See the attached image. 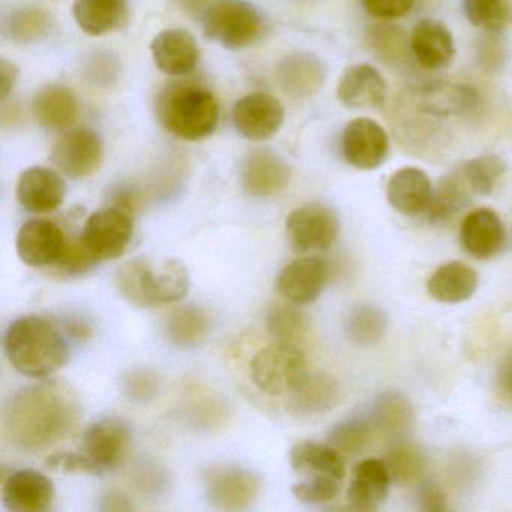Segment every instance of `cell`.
<instances>
[{
  "mask_svg": "<svg viewBox=\"0 0 512 512\" xmlns=\"http://www.w3.org/2000/svg\"><path fill=\"white\" fill-rule=\"evenodd\" d=\"M80 415L79 398L65 383L25 386L5 407V436L19 451H46L74 430Z\"/></svg>",
  "mask_w": 512,
  "mask_h": 512,
  "instance_id": "6da1fadb",
  "label": "cell"
},
{
  "mask_svg": "<svg viewBox=\"0 0 512 512\" xmlns=\"http://www.w3.org/2000/svg\"><path fill=\"white\" fill-rule=\"evenodd\" d=\"M8 361L20 374L44 379L61 370L70 358L67 340L58 326L44 317H19L5 332Z\"/></svg>",
  "mask_w": 512,
  "mask_h": 512,
  "instance_id": "7a4b0ae2",
  "label": "cell"
},
{
  "mask_svg": "<svg viewBox=\"0 0 512 512\" xmlns=\"http://www.w3.org/2000/svg\"><path fill=\"white\" fill-rule=\"evenodd\" d=\"M158 121L178 139L200 142L212 136L220 121V107L208 89L191 83H172L155 103Z\"/></svg>",
  "mask_w": 512,
  "mask_h": 512,
  "instance_id": "3957f363",
  "label": "cell"
},
{
  "mask_svg": "<svg viewBox=\"0 0 512 512\" xmlns=\"http://www.w3.org/2000/svg\"><path fill=\"white\" fill-rule=\"evenodd\" d=\"M119 293L137 307L175 304L190 290V275L176 259L154 265L148 259H134L119 268L115 278Z\"/></svg>",
  "mask_w": 512,
  "mask_h": 512,
  "instance_id": "277c9868",
  "label": "cell"
},
{
  "mask_svg": "<svg viewBox=\"0 0 512 512\" xmlns=\"http://www.w3.org/2000/svg\"><path fill=\"white\" fill-rule=\"evenodd\" d=\"M250 376L254 385L266 395L295 392L310 376L307 358L292 343L269 344L251 359Z\"/></svg>",
  "mask_w": 512,
  "mask_h": 512,
  "instance_id": "5b68a950",
  "label": "cell"
},
{
  "mask_svg": "<svg viewBox=\"0 0 512 512\" xmlns=\"http://www.w3.org/2000/svg\"><path fill=\"white\" fill-rule=\"evenodd\" d=\"M200 17L206 38L227 50L245 49L262 34V17L245 0H214Z\"/></svg>",
  "mask_w": 512,
  "mask_h": 512,
  "instance_id": "8992f818",
  "label": "cell"
},
{
  "mask_svg": "<svg viewBox=\"0 0 512 512\" xmlns=\"http://www.w3.org/2000/svg\"><path fill=\"white\" fill-rule=\"evenodd\" d=\"M133 232L131 212L119 206H109L89 215L80 239L98 262H104L118 259L127 251Z\"/></svg>",
  "mask_w": 512,
  "mask_h": 512,
  "instance_id": "52a82bcc",
  "label": "cell"
},
{
  "mask_svg": "<svg viewBox=\"0 0 512 512\" xmlns=\"http://www.w3.org/2000/svg\"><path fill=\"white\" fill-rule=\"evenodd\" d=\"M286 233L295 253L326 251L337 241L340 221L328 206L307 203L287 217Z\"/></svg>",
  "mask_w": 512,
  "mask_h": 512,
  "instance_id": "ba28073f",
  "label": "cell"
},
{
  "mask_svg": "<svg viewBox=\"0 0 512 512\" xmlns=\"http://www.w3.org/2000/svg\"><path fill=\"white\" fill-rule=\"evenodd\" d=\"M70 235L55 221L35 218L26 221L17 233L16 248L20 260L31 268H52L61 263Z\"/></svg>",
  "mask_w": 512,
  "mask_h": 512,
  "instance_id": "9c48e42d",
  "label": "cell"
},
{
  "mask_svg": "<svg viewBox=\"0 0 512 512\" xmlns=\"http://www.w3.org/2000/svg\"><path fill=\"white\" fill-rule=\"evenodd\" d=\"M50 158L68 178H88L94 175L103 163V139L91 128H74L53 145Z\"/></svg>",
  "mask_w": 512,
  "mask_h": 512,
  "instance_id": "30bf717a",
  "label": "cell"
},
{
  "mask_svg": "<svg viewBox=\"0 0 512 512\" xmlns=\"http://www.w3.org/2000/svg\"><path fill=\"white\" fill-rule=\"evenodd\" d=\"M340 149L349 166L359 170H374L388 158V133L374 119L356 118L344 127Z\"/></svg>",
  "mask_w": 512,
  "mask_h": 512,
  "instance_id": "8fae6325",
  "label": "cell"
},
{
  "mask_svg": "<svg viewBox=\"0 0 512 512\" xmlns=\"http://www.w3.org/2000/svg\"><path fill=\"white\" fill-rule=\"evenodd\" d=\"M284 106L269 94L245 95L233 107V125L244 139L263 142L271 139L283 127Z\"/></svg>",
  "mask_w": 512,
  "mask_h": 512,
  "instance_id": "7c38bea8",
  "label": "cell"
},
{
  "mask_svg": "<svg viewBox=\"0 0 512 512\" xmlns=\"http://www.w3.org/2000/svg\"><path fill=\"white\" fill-rule=\"evenodd\" d=\"M206 497L212 505L227 511L247 508L259 493L260 481L241 467H212L205 473Z\"/></svg>",
  "mask_w": 512,
  "mask_h": 512,
  "instance_id": "4fadbf2b",
  "label": "cell"
},
{
  "mask_svg": "<svg viewBox=\"0 0 512 512\" xmlns=\"http://www.w3.org/2000/svg\"><path fill=\"white\" fill-rule=\"evenodd\" d=\"M130 439V428L122 419L103 418L86 428L85 452L101 473L112 472L124 463Z\"/></svg>",
  "mask_w": 512,
  "mask_h": 512,
  "instance_id": "5bb4252c",
  "label": "cell"
},
{
  "mask_svg": "<svg viewBox=\"0 0 512 512\" xmlns=\"http://www.w3.org/2000/svg\"><path fill=\"white\" fill-rule=\"evenodd\" d=\"M328 281V265L319 257H302L281 269L277 292L290 304L308 305L322 295Z\"/></svg>",
  "mask_w": 512,
  "mask_h": 512,
  "instance_id": "9a60e30c",
  "label": "cell"
},
{
  "mask_svg": "<svg viewBox=\"0 0 512 512\" xmlns=\"http://www.w3.org/2000/svg\"><path fill=\"white\" fill-rule=\"evenodd\" d=\"M55 484L34 469H20L7 476L2 485V503L14 512H44L52 508Z\"/></svg>",
  "mask_w": 512,
  "mask_h": 512,
  "instance_id": "2e32d148",
  "label": "cell"
},
{
  "mask_svg": "<svg viewBox=\"0 0 512 512\" xmlns=\"http://www.w3.org/2000/svg\"><path fill=\"white\" fill-rule=\"evenodd\" d=\"M67 185L55 170L35 166L23 170L17 181V199L26 211L50 214L64 203Z\"/></svg>",
  "mask_w": 512,
  "mask_h": 512,
  "instance_id": "e0dca14e",
  "label": "cell"
},
{
  "mask_svg": "<svg viewBox=\"0 0 512 512\" xmlns=\"http://www.w3.org/2000/svg\"><path fill=\"white\" fill-rule=\"evenodd\" d=\"M506 241L505 226L496 211L479 208L464 217L460 226V244L469 256L493 259Z\"/></svg>",
  "mask_w": 512,
  "mask_h": 512,
  "instance_id": "ac0fdd59",
  "label": "cell"
},
{
  "mask_svg": "<svg viewBox=\"0 0 512 512\" xmlns=\"http://www.w3.org/2000/svg\"><path fill=\"white\" fill-rule=\"evenodd\" d=\"M152 59L161 73L170 77H185L196 70L200 49L190 32L166 29L152 40Z\"/></svg>",
  "mask_w": 512,
  "mask_h": 512,
  "instance_id": "d6986e66",
  "label": "cell"
},
{
  "mask_svg": "<svg viewBox=\"0 0 512 512\" xmlns=\"http://www.w3.org/2000/svg\"><path fill=\"white\" fill-rule=\"evenodd\" d=\"M337 98L347 109H376L388 98V83L373 65H352L338 82Z\"/></svg>",
  "mask_w": 512,
  "mask_h": 512,
  "instance_id": "ffe728a7",
  "label": "cell"
},
{
  "mask_svg": "<svg viewBox=\"0 0 512 512\" xmlns=\"http://www.w3.org/2000/svg\"><path fill=\"white\" fill-rule=\"evenodd\" d=\"M478 100V91L472 86L445 80L427 83L416 92V107L434 118L466 115L475 109Z\"/></svg>",
  "mask_w": 512,
  "mask_h": 512,
  "instance_id": "44dd1931",
  "label": "cell"
},
{
  "mask_svg": "<svg viewBox=\"0 0 512 512\" xmlns=\"http://www.w3.org/2000/svg\"><path fill=\"white\" fill-rule=\"evenodd\" d=\"M409 40L410 52L424 70H443L454 59V37L439 20L424 19L416 23Z\"/></svg>",
  "mask_w": 512,
  "mask_h": 512,
  "instance_id": "7402d4cb",
  "label": "cell"
},
{
  "mask_svg": "<svg viewBox=\"0 0 512 512\" xmlns=\"http://www.w3.org/2000/svg\"><path fill=\"white\" fill-rule=\"evenodd\" d=\"M433 185L424 170L403 167L389 178L386 199L392 209L406 217H418L427 212L433 199Z\"/></svg>",
  "mask_w": 512,
  "mask_h": 512,
  "instance_id": "603a6c76",
  "label": "cell"
},
{
  "mask_svg": "<svg viewBox=\"0 0 512 512\" xmlns=\"http://www.w3.org/2000/svg\"><path fill=\"white\" fill-rule=\"evenodd\" d=\"M391 482L385 460L365 458L353 469L347 500L356 511H376L388 497Z\"/></svg>",
  "mask_w": 512,
  "mask_h": 512,
  "instance_id": "cb8c5ba5",
  "label": "cell"
},
{
  "mask_svg": "<svg viewBox=\"0 0 512 512\" xmlns=\"http://www.w3.org/2000/svg\"><path fill=\"white\" fill-rule=\"evenodd\" d=\"M242 185L254 197H269L280 193L290 181V170L277 155L256 151L242 164Z\"/></svg>",
  "mask_w": 512,
  "mask_h": 512,
  "instance_id": "d4e9b609",
  "label": "cell"
},
{
  "mask_svg": "<svg viewBox=\"0 0 512 512\" xmlns=\"http://www.w3.org/2000/svg\"><path fill=\"white\" fill-rule=\"evenodd\" d=\"M325 67L310 53L287 56L277 70V82L284 94L293 98H308L316 94L325 82Z\"/></svg>",
  "mask_w": 512,
  "mask_h": 512,
  "instance_id": "484cf974",
  "label": "cell"
},
{
  "mask_svg": "<svg viewBox=\"0 0 512 512\" xmlns=\"http://www.w3.org/2000/svg\"><path fill=\"white\" fill-rule=\"evenodd\" d=\"M35 121L50 131H64L76 122L79 103L67 86L47 85L35 95L32 103Z\"/></svg>",
  "mask_w": 512,
  "mask_h": 512,
  "instance_id": "4316f807",
  "label": "cell"
},
{
  "mask_svg": "<svg viewBox=\"0 0 512 512\" xmlns=\"http://www.w3.org/2000/svg\"><path fill=\"white\" fill-rule=\"evenodd\" d=\"M478 283L475 269L463 262H449L431 275L427 290L434 301L461 304L475 295Z\"/></svg>",
  "mask_w": 512,
  "mask_h": 512,
  "instance_id": "83f0119b",
  "label": "cell"
},
{
  "mask_svg": "<svg viewBox=\"0 0 512 512\" xmlns=\"http://www.w3.org/2000/svg\"><path fill=\"white\" fill-rule=\"evenodd\" d=\"M73 16L85 34L101 37L127 23V0H77Z\"/></svg>",
  "mask_w": 512,
  "mask_h": 512,
  "instance_id": "f1b7e54d",
  "label": "cell"
},
{
  "mask_svg": "<svg viewBox=\"0 0 512 512\" xmlns=\"http://www.w3.org/2000/svg\"><path fill=\"white\" fill-rule=\"evenodd\" d=\"M290 466L299 475L332 476L343 481L346 475L343 457L332 445L317 442H299L290 449Z\"/></svg>",
  "mask_w": 512,
  "mask_h": 512,
  "instance_id": "f546056e",
  "label": "cell"
},
{
  "mask_svg": "<svg viewBox=\"0 0 512 512\" xmlns=\"http://www.w3.org/2000/svg\"><path fill=\"white\" fill-rule=\"evenodd\" d=\"M338 403V386L325 374H310L308 379L290 394L289 410L295 415H322Z\"/></svg>",
  "mask_w": 512,
  "mask_h": 512,
  "instance_id": "4dcf8cb0",
  "label": "cell"
},
{
  "mask_svg": "<svg viewBox=\"0 0 512 512\" xmlns=\"http://www.w3.org/2000/svg\"><path fill=\"white\" fill-rule=\"evenodd\" d=\"M475 194L470 190L460 169L452 170L443 176L433 193L430 206H428V220L431 223H443L458 212L466 209L472 202Z\"/></svg>",
  "mask_w": 512,
  "mask_h": 512,
  "instance_id": "1f68e13d",
  "label": "cell"
},
{
  "mask_svg": "<svg viewBox=\"0 0 512 512\" xmlns=\"http://www.w3.org/2000/svg\"><path fill=\"white\" fill-rule=\"evenodd\" d=\"M470 25L487 34H502L512 26V0H463Z\"/></svg>",
  "mask_w": 512,
  "mask_h": 512,
  "instance_id": "d6a6232c",
  "label": "cell"
},
{
  "mask_svg": "<svg viewBox=\"0 0 512 512\" xmlns=\"http://www.w3.org/2000/svg\"><path fill=\"white\" fill-rule=\"evenodd\" d=\"M208 331V316L197 307L178 308L166 322L167 337L179 347L197 346L205 340Z\"/></svg>",
  "mask_w": 512,
  "mask_h": 512,
  "instance_id": "836d02e7",
  "label": "cell"
},
{
  "mask_svg": "<svg viewBox=\"0 0 512 512\" xmlns=\"http://www.w3.org/2000/svg\"><path fill=\"white\" fill-rule=\"evenodd\" d=\"M386 329L388 317L382 308L374 305H358L347 316V337L358 346H374L380 343Z\"/></svg>",
  "mask_w": 512,
  "mask_h": 512,
  "instance_id": "e575fe53",
  "label": "cell"
},
{
  "mask_svg": "<svg viewBox=\"0 0 512 512\" xmlns=\"http://www.w3.org/2000/svg\"><path fill=\"white\" fill-rule=\"evenodd\" d=\"M467 185L475 196H490L506 175L505 160L499 155L485 154L464 163L460 167Z\"/></svg>",
  "mask_w": 512,
  "mask_h": 512,
  "instance_id": "d590c367",
  "label": "cell"
},
{
  "mask_svg": "<svg viewBox=\"0 0 512 512\" xmlns=\"http://www.w3.org/2000/svg\"><path fill=\"white\" fill-rule=\"evenodd\" d=\"M266 326L272 337L283 343H298L307 334L305 314L295 304L275 302L266 313Z\"/></svg>",
  "mask_w": 512,
  "mask_h": 512,
  "instance_id": "8d00e7d4",
  "label": "cell"
},
{
  "mask_svg": "<svg viewBox=\"0 0 512 512\" xmlns=\"http://www.w3.org/2000/svg\"><path fill=\"white\" fill-rule=\"evenodd\" d=\"M413 412L410 404L398 394H385L377 400L371 421L386 433H403L412 424Z\"/></svg>",
  "mask_w": 512,
  "mask_h": 512,
  "instance_id": "74e56055",
  "label": "cell"
},
{
  "mask_svg": "<svg viewBox=\"0 0 512 512\" xmlns=\"http://www.w3.org/2000/svg\"><path fill=\"white\" fill-rule=\"evenodd\" d=\"M371 428H373L371 418L353 416L332 428L329 433V445L334 446L341 454H359L370 440Z\"/></svg>",
  "mask_w": 512,
  "mask_h": 512,
  "instance_id": "f35d334b",
  "label": "cell"
},
{
  "mask_svg": "<svg viewBox=\"0 0 512 512\" xmlns=\"http://www.w3.org/2000/svg\"><path fill=\"white\" fill-rule=\"evenodd\" d=\"M368 43L386 64H401L410 50V40L398 26L376 25L368 31Z\"/></svg>",
  "mask_w": 512,
  "mask_h": 512,
  "instance_id": "ab89813d",
  "label": "cell"
},
{
  "mask_svg": "<svg viewBox=\"0 0 512 512\" xmlns=\"http://www.w3.org/2000/svg\"><path fill=\"white\" fill-rule=\"evenodd\" d=\"M50 16L40 8H22L11 16L8 31L19 43H34L49 32Z\"/></svg>",
  "mask_w": 512,
  "mask_h": 512,
  "instance_id": "60d3db41",
  "label": "cell"
},
{
  "mask_svg": "<svg viewBox=\"0 0 512 512\" xmlns=\"http://www.w3.org/2000/svg\"><path fill=\"white\" fill-rule=\"evenodd\" d=\"M340 482V479L332 476H307L304 481L293 484L292 494L299 502L307 505H322L340 494Z\"/></svg>",
  "mask_w": 512,
  "mask_h": 512,
  "instance_id": "b9f144b4",
  "label": "cell"
},
{
  "mask_svg": "<svg viewBox=\"0 0 512 512\" xmlns=\"http://www.w3.org/2000/svg\"><path fill=\"white\" fill-rule=\"evenodd\" d=\"M386 466L391 473L392 481L397 484H410L421 476L424 461L421 454L409 446H398L389 452Z\"/></svg>",
  "mask_w": 512,
  "mask_h": 512,
  "instance_id": "7bdbcfd3",
  "label": "cell"
},
{
  "mask_svg": "<svg viewBox=\"0 0 512 512\" xmlns=\"http://www.w3.org/2000/svg\"><path fill=\"white\" fill-rule=\"evenodd\" d=\"M47 467L62 473L103 475L88 455L76 454V452H61V454L52 455L47 458Z\"/></svg>",
  "mask_w": 512,
  "mask_h": 512,
  "instance_id": "ee69618b",
  "label": "cell"
},
{
  "mask_svg": "<svg viewBox=\"0 0 512 512\" xmlns=\"http://www.w3.org/2000/svg\"><path fill=\"white\" fill-rule=\"evenodd\" d=\"M365 13L374 19L395 20L412 11L415 0H361Z\"/></svg>",
  "mask_w": 512,
  "mask_h": 512,
  "instance_id": "f6af8a7d",
  "label": "cell"
},
{
  "mask_svg": "<svg viewBox=\"0 0 512 512\" xmlns=\"http://www.w3.org/2000/svg\"><path fill=\"white\" fill-rule=\"evenodd\" d=\"M125 394L134 401H148L158 391V379L151 371L137 370L128 374L124 383Z\"/></svg>",
  "mask_w": 512,
  "mask_h": 512,
  "instance_id": "bcb514c9",
  "label": "cell"
},
{
  "mask_svg": "<svg viewBox=\"0 0 512 512\" xmlns=\"http://www.w3.org/2000/svg\"><path fill=\"white\" fill-rule=\"evenodd\" d=\"M419 508L424 511H443L446 509V497L439 485L433 481H425L416 490Z\"/></svg>",
  "mask_w": 512,
  "mask_h": 512,
  "instance_id": "7dc6e473",
  "label": "cell"
},
{
  "mask_svg": "<svg viewBox=\"0 0 512 512\" xmlns=\"http://www.w3.org/2000/svg\"><path fill=\"white\" fill-rule=\"evenodd\" d=\"M19 79V68L11 64L7 59L0 61V88H2V100H7L8 95L16 86Z\"/></svg>",
  "mask_w": 512,
  "mask_h": 512,
  "instance_id": "c3c4849f",
  "label": "cell"
},
{
  "mask_svg": "<svg viewBox=\"0 0 512 512\" xmlns=\"http://www.w3.org/2000/svg\"><path fill=\"white\" fill-rule=\"evenodd\" d=\"M64 326L68 334L73 335L74 338H79V340H85L92 334L89 323L86 320L77 319V317H70V319L65 320Z\"/></svg>",
  "mask_w": 512,
  "mask_h": 512,
  "instance_id": "681fc988",
  "label": "cell"
},
{
  "mask_svg": "<svg viewBox=\"0 0 512 512\" xmlns=\"http://www.w3.org/2000/svg\"><path fill=\"white\" fill-rule=\"evenodd\" d=\"M502 383L506 394H508L512 400V356L511 359H509L508 364H506L505 370H503Z\"/></svg>",
  "mask_w": 512,
  "mask_h": 512,
  "instance_id": "f907efd6",
  "label": "cell"
}]
</instances>
